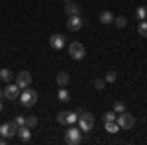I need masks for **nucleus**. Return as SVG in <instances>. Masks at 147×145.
<instances>
[{
    "instance_id": "obj_19",
    "label": "nucleus",
    "mask_w": 147,
    "mask_h": 145,
    "mask_svg": "<svg viewBox=\"0 0 147 145\" xmlns=\"http://www.w3.org/2000/svg\"><path fill=\"white\" fill-rule=\"evenodd\" d=\"M136 18L139 20V22H141V20H147V8L145 6H139V8L136 10Z\"/></svg>"
},
{
    "instance_id": "obj_32",
    "label": "nucleus",
    "mask_w": 147,
    "mask_h": 145,
    "mask_svg": "<svg viewBox=\"0 0 147 145\" xmlns=\"http://www.w3.org/2000/svg\"><path fill=\"white\" fill-rule=\"evenodd\" d=\"M65 2H71V0H65Z\"/></svg>"
},
{
    "instance_id": "obj_2",
    "label": "nucleus",
    "mask_w": 147,
    "mask_h": 145,
    "mask_svg": "<svg viewBox=\"0 0 147 145\" xmlns=\"http://www.w3.org/2000/svg\"><path fill=\"white\" fill-rule=\"evenodd\" d=\"M18 100L22 102V106L32 108L35 102H37V92L35 90H30V86H28V88H24V92H20V98Z\"/></svg>"
},
{
    "instance_id": "obj_29",
    "label": "nucleus",
    "mask_w": 147,
    "mask_h": 145,
    "mask_svg": "<svg viewBox=\"0 0 147 145\" xmlns=\"http://www.w3.org/2000/svg\"><path fill=\"white\" fill-rule=\"evenodd\" d=\"M4 110V104H2V100H0V112Z\"/></svg>"
},
{
    "instance_id": "obj_5",
    "label": "nucleus",
    "mask_w": 147,
    "mask_h": 145,
    "mask_svg": "<svg viewBox=\"0 0 147 145\" xmlns=\"http://www.w3.org/2000/svg\"><path fill=\"white\" fill-rule=\"evenodd\" d=\"M82 141V135H80V129L77 127H69L65 132V143L67 145H79Z\"/></svg>"
},
{
    "instance_id": "obj_20",
    "label": "nucleus",
    "mask_w": 147,
    "mask_h": 145,
    "mask_svg": "<svg viewBox=\"0 0 147 145\" xmlns=\"http://www.w3.org/2000/svg\"><path fill=\"white\" fill-rule=\"evenodd\" d=\"M137 32H139V35H141V37H147V20H141V22H139Z\"/></svg>"
},
{
    "instance_id": "obj_17",
    "label": "nucleus",
    "mask_w": 147,
    "mask_h": 145,
    "mask_svg": "<svg viewBox=\"0 0 147 145\" xmlns=\"http://www.w3.org/2000/svg\"><path fill=\"white\" fill-rule=\"evenodd\" d=\"M57 98H59L61 102H69V100H71V94H69V90L65 88V86H61L59 92H57Z\"/></svg>"
},
{
    "instance_id": "obj_12",
    "label": "nucleus",
    "mask_w": 147,
    "mask_h": 145,
    "mask_svg": "<svg viewBox=\"0 0 147 145\" xmlns=\"http://www.w3.org/2000/svg\"><path fill=\"white\" fill-rule=\"evenodd\" d=\"M65 12H67V16H79V14H80V6H79V4H75V2H67Z\"/></svg>"
},
{
    "instance_id": "obj_10",
    "label": "nucleus",
    "mask_w": 147,
    "mask_h": 145,
    "mask_svg": "<svg viewBox=\"0 0 147 145\" xmlns=\"http://www.w3.org/2000/svg\"><path fill=\"white\" fill-rule=\"evenodd\" d=\"M49 45H51L53 49H63V47H65V37L61 34H53L49 37Z\"/></svg>"
},
{
    "instance_id": "obj_24",
    "label": "nucleus",
    "mask_w": 147,
    "mask_h": 145,
    "mask_svg": "<svg viewBox=\"0 0 147 145\" xmlns=\"http://www.w3.org/2000/svg\"><path fill=\"white\" fill-rule=\"evenodd\" d=\"M114 24H116L118 28H125V26H127V22H125L124 16H118V18H114Z\"/></svg>"
},
{
    "instance_id": "obj_23",
    "label": "nucleus",
    "mask_w": 147,
    "mask_h": 145,
    "mask_svg": "<svg viewBox=\"0 0 147 145\" xmlns=\"http://www.w3.org/2000/svg\"><path fill=\"white\" fill-rule=\"evenodd\" d=\"M114 112H116V114H122V112H125V104L118 100L116 104H114Z\"/></svg>"
},
{
    "instance_id": "obj_9",
    "label": "nucleus",
    "mask_w": 147,
    "mask_h": 145,
    "mask_svg": "<svg viewBox=\"0 0 147 145\" xmlns=\"http://www.w3.org/2000/svg\"><path fill=\"white\" fill-rule=\"evenodd\" d=\"M80 28H82L80 14H79V16H69V20H67V30H69V32H79Z\"/></svg>"
},
{
    "instance_id": "obj_7",
    "label": "nucleus",
    "mask_w": 147,
    "mask_h": 145,
    "mask_svg": "<svg viewBox=\"0 0 147 145\" xmlns=\"http://www.w3.org/2000/svg\"><path fill=\"white\" fill-rule=\"evenodd\" d=\"M16 84H18L22 90L28 88V86L32 84V73H28V71H20L18 77H16Z\"/></svg>"
},
{
    "instance_id": "obj_8",
    "label": "nucleus",
    "mask_w": 147,
    "mask_h": 145,
    "mask_svg": "<svg viewBox=\"0 0 147 145\" xmlns=\"http://www.w3.org/2000/svg\"><path fill=\"white\" fill-rule=\"evenodd\" d=\"M4 96H6L8 100H18V98H20V86L8 82V86L4 88Z\"/></svg>"
},
{
    "instance_id": "obj_3",
    "label": "nucleus",
    "mask_w": 147,
    "mask_h": 145,
    "mask_svg": "<svg viewBox=\"0 0 147 145\" xmlns=\"http://www.w3.org/2000/svg\"><path fill=\"white\" fill-rule=\"evenodd\" d=\"M116 123L120 125V129H131V127L136 125V118H134L129 112H122V114H118Z\"/></svg>"
},
{
    "instance_id": "obj_6",
    "label": "nucleus",
    "mask_w": 147,
    "mask_h": 145,
    "mask_svg": "<svg viewBox=\"0 0 147 145\" xmlns=\"http://www.w3.org/2000/svg\"><path fill=\"white\" fill-rule=\"evenodd\" d=\"M16 132H18V123L16 122H8V123H2V125H0V135H2L4 139L14 137Z\"/></svg>"
},
{
    "instance_id": "obj_16",
    "label": "nucleus",
    "mask_w": 147,
    "mask_h": 145,
    "mask_svg": "<svg viewBox=\"0 0 147 145\" xmlns=\"http://www.w3.org/2000/svg\"><path fill=\"white\" fill-rule=\"evenodd\" d=\"M0 78L8 84V82H12V80H14V75H12L10 69H0Z\"/></svg>"
},
{
    "instance_id": "obj_18",
    "label": "nucleus",
    "mask_w": 147,
    "mask_h": 145,
    "mask_svg": "<svg viewBox=\"0 0 147 145\" xmlns=\"http://www.w3.org/2000/svg\"><path fill=\"white\" fill-rule=\"evenodd\" d=\"M104 127H106L108 134H118V132H120V125L116 122H104Z\"/></svg>"
},
{
    "instance_id": "obj_15",
    "label": "nucleus",
    "mask_w": 147,
    "mask_h": 145,
    "mask_svg": "<svg viewBox=\"0 0 147 145\" xmlns=\"http://www.w3.org/2000/svg\"><path fill=\"white\" fill-rule=\"evenodd\" d=\"M114 18H116V16H114L110 10H104L100 14V22L102 24H114Z\"/></svg>"
},
{
    "instance_id": "obj_4",
    "label": "nucleus",
    "mask_w": 147,
    "mask_h": 145,
    "mask_svg": "<svg viewBox=\"0 0 147 145\" xmlns=\"http://www.w3.org/2000/svg\"><path fill=\"white\" fill-rule=\"evenodd\" d=\"M69 55H71V59H75V61H80V59H84V55H86V49H84V45L80 43V41H73V43L69 45Z\"/></svg>"
},
{
    "instance_id": "obj_25",
    "label": "nucleus",
    "mask_w": 147,
    "mask_h": 145,
    "mask_svg": "<svg viewBox=\"0 0 147 145\" xmlns=\"http://www.w3.org/2000/svg\"><path fill=\"white\" fill-rule=\"evenodd\" d=\"M26 125H28V127H35V125H37V118H35V116H28V118H26Z\"/></svg>"
},
{
    "instance_id": "obj_28",
    "label": "nucleus",
    "mask_w": 147,
    "mask_h": 145,
    "mask_svg": "<svg viewBox=\"0 0 147 145\" xmlns=\"http://www.w3.org/2000/svg\"><path fill=\"white\" fill-rule=\"evenodd\" d=\"M57 122L61 123V125H65V112H59L57 114Z\"/></svg>"
},
{
    "instance_id": "obj_31",
    "label": "nucleus",
    "mask_w": 147,
    "mask_h": 145,
    "mask_svg": "<svg viewBox=\"0 0 147 145\" xmlns=\"http://www.w3.org/2000/svg\"><path fill=\"white\" fill-rule=\"evenodd\" d=\"M2 96H4V90H0V98H2Z\"/></svg>"
},
{
    "instance_id": "obj_27",
    "label": "nucleus",
    "mask_w": 147,
    "mask_h": 145,
    "mask_svg": "<svg viewBox=\"0 0 147 145\" xmlns=\"http://www.w3.org/2000/svg\"><path fill=\"white\" fill-rule=\"evenodd\" d=\"M14 122L18 123V127H20V125H26V118H24V116H16V120H14Z\"/></svg>"
},
{
    "instance_id": "obj_14",
    "label": "nucleus",
    "mask_w": 147,
    "mask_h": 145,
    "mask_svg": "<svg viewBox=\"0 0 147 145\" xmlns=\"http://www.w3.org/2000/svg\"><path fill=\"white\" fill-rule=\"evenodd\" d=\"M79 122V114L77 112H65V125H73Z\"/></svg>"
},
{
    "instance_id": "obj_26",
    "label": "nucleus",
    "mask_w": 147,
    "mask_h": 145,
    "mask_svg": "<svg viewBox=\"0 0 147 145\" xmlns=\"http://www.w3.org/2000/svg\"><path fill=\"white\" fill-rule=\"evenodd\" d=\"M104 86H106V80H104V78H96V80H94V88L96 90H102Z\"/></svg>"
},
{
    "instance_id": "obj_13",
    "label": "nucleus",
    "mask_w": 147,
    "mask_h": 145,
    "mask_svg": "<svg viewBox=\"0 0 147 145\" xmlns=\"http://www.w3.org/2000/svg\"><path fill=\"white\" fill-rule=\"evenodd\" d=\"M69 80H71L69 73H65V71L57 73V84H59V86H67V84H69Z\"/></svg>"
},
{
    "instance_id": "obj_30",
    "label": "nucleus",
    "mask_w": 147,
    "mask_h": 145,
    "mask_svg": "<svg viewBox=\"0 0 147 145\" xmlns=\"http://www.w3.org/2000/svg\"><path fill=\"white\" fill-rule=\"evenodd\" d=\"M2 143H6V139H2V137H0V145H2Z\"/></svg>"
},
{
    "instance_id": "obj_1",
    "label": "nucleus",
    "mask_w": 147,
    "mask_h": 145,
    "mask_svg": "<svg viewBox=\"0 0 147 145\" xmlns=\"http://www.w3.org/2000/svg\"><path fill=\"white\" fill-rule=\"evenodd\" d=\"M79 129L80 132H92V127H94V116H92L90 112H84V110H79Z\"/></svg>"
},
{
    "instance_id": "obj_22",
    "label": "nucleus",
    "mask_w": 147,
    "mask_h": 145,
    "mask_svg": "<svg viewBox=\"0 0 147 145\" xmlns=\"http://www.w3.org/2000/svg\"><path fill=\"white\" fill-rule=\"evenodd\" d=\"M116 78H118L116 71H108V73H106V77H104V80H106L108 84H112V82H116Z\"/></svg>"
},
{
    "instance_id": "obj_21",
    "label": "nucleus",
    "mask_w": 147,
    "mask_h": 145,
    "mask_svg": "<svg viewBox=\"0 0 147 145\" xmlns=\"http://www.w3.org/2000/svg\"><path fill=\"white\" fill-rule=\"evenodd\" d=\"M116 118H118L116 112H106V114L102 116V122H116Z\"/></svg>"
},
{
    "instance_id": "obj_11",
    "label": "nucleus",
    "mask_w": 147,
    "mask_h": 145,
    "mask_svg": "<svg viewBox=\"0 0 147 145\" xmlns=\"http://www.w3.org/2000/svg\"><path fill=\"white\" fill-rule=\"evenodd\" d=\"M16 135L20 137V141H30L32 139V127H28V125H20L18 127V132H16Z\"/></svg>"
}]
</instances>
